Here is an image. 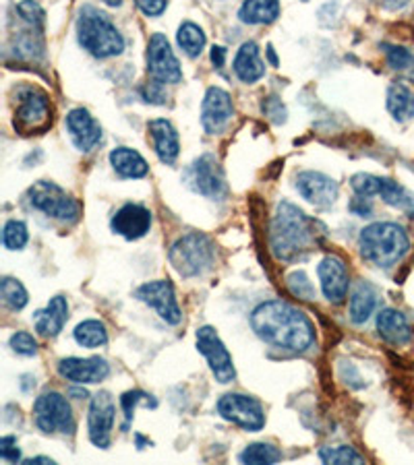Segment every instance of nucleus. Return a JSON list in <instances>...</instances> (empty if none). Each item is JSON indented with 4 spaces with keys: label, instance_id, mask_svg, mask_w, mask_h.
I'll return each instance as SVG.
<instances>
[{
    "label": "nucleus",
    "instance_id": "nucleus-26",
    "mask_svg": "<svg viewBox=\"0 0 414 465\" xmlns=\"http://www.w3.org/2000/svg\"><path fill=\"white\" fill-rule=\"evenodd\" d=\"M377 308V289L367 281H360L350 298V321L355 325H365Z\"/></svg>",
    "mask_w": 414,
    "mask_h": 465
},
{
    "label": "nucleus",
    "instance_id": "nucleus-36",
    "mask_svg": "<svg viewBox=\"0 0 414 465\" xmlns=\"http://www.w3.org/2000/svg\"><path fill=\"white\" fill-rule=\"evenodd\" d=\"M286 286H289L290 294L297 296L300 300H313L315 298V286L311 284L309 275L305 271H292L289 278H286Z\"/></svg>",
    "mask_w": 414,
    "mask_h": 465
},
{
    "label": "nucleus",
    "instance_id": "nucleus-4",
    "mask_svg": "<svg viewBox=\"0 0 414 465\" xmlns=\"http://www.w3.org/2000/svg\"><path fill=\"white\" fill-rule=\"evenodd\" d=\"M79 44L96 58H112L125 50V38L106 13L83 6L77 19Z\"/></svg>",
    "mask_w": 414,
    "mask_h": 465
},
{
    "label": "nucleus",
    "instance_id": "nucleus-21",
    "mask_svg": "<svg viewBox=\"0 0 414 465\" xmlns=\"http://www.w3.org/2000/svg\"><path fill=\"white\" fill-rule=\"evenodd\" d=\"M66 319H69V305H66L63 296H55L48 302V306L33 314V325H36L38 335L56 337L63 332Z\"/></svg>",
    "mask_w": 414,
    "mask_h": 465
},
{
    "label": "nucleus",
    "instance_id": "nucleus-7",
    "mask_svg": "<svg viewBox=\"0 0 414 465\" xmlns=\"http://www.w3.org/2000/svg\"><path fill=\"white\" fill-rule=\"evenodd\" d=\"M30 203L33 209L48 215V218L63 221V224H75L82 213V207L71 197L65 188H60L55 182L39 180L30 188Z\"/></svg>",
    "mask_w": 414,
    "mask_h": 465
},
{
    "label": "nucleus",
    "instance_id": "nucleus-37",
    "mask_svg": "<svg viewBox=\"0 0 414 465\" xmlns=\"http://www.w3.org/2000/svg\"><path fill=\"white\" fill-rule=\"evenodd\" d=\"M350 186L358 197H375L379 194V186H382V178L373 177V174H355L350 178Z\"/></svg>",
    "mask_w": 414,
    "mask_h": 465
},
{
    "label": "nucleus",
    "instance_id": "nucleus-14",
    "mask_svg": "<svg viewBox=\"0 0 414 465\" xmlns=\"http://www.w3.org/2000/svg\"><path fill=\"white\" fill-rule=\"evenodd\" d=\"M115 418H116V406L110 393L93 395L90 416H88V430H90V441L99 449H108L112 428H115Z\"/></svg>",
    "mask_w": 414,
    "mask_h": 465
},
{
    "label": "nucleus",
    "instance_id": "nucleus-1",
    "mask_svg": "<svg viewBox=\"0 0 414 465\" xmlns=\"http://www.w3.org/2000/svg\"><path fill=\"white\" fill-rule=\"evenodd\" d=\"M251 327L267 346L284 352H306L315 343V327L309 316L282 300L259 305L251 314Z\"/></svg>",
    "mask_w": 414,
    "mask_h": 465
},
{
    "label": "nucleus",
    "instance_id": "nucleus-12",
    "mask_svg": "<svg viewBox=\"0 0 414 465\" xmlns=\"http://www.w3.org/2000/svg\"><path fill=\"white\" fill-rule=\"evenodd\" d=\"M148 73L153 81L177 85L183 79V71L170 48V42L164 33H153L148 44Z\"/></svg>",
    "mask_w": 414,
    "mask_h": 465
},
{
    "label": "nucleus",
    "instance_id": "nucleus-18",
    "mask_svg": "<svg viewBox=\"0 0 414 465\" xmlns=\"http://www.w3.org/2000/svg\"><path fill=\"white\" fill-rule=\"evenodd\" d=\"M66 131L79 151H91L102 141V126L85 108H75L66 116Z\"/></svg>",
    "mask_w": 414,
    "mask_h": 465
},
{
    "label": "nucleus",
    "instance_id": "nucleus-28",
    "mask_svg": "<svg viewBox=\"0 0 414 465\" xmlns=\"http://www.w3.org/2000/svg\"><path fill=\"white\" fill-rule=\"evenodd\" d=\"M387 110L398 123H409L414 118V91L404 83H393L387 90Z\"/></svg>",
    "mask_w": 414,
    "mask_h": 465
},
{
    "label": "nucleus",
    "instance_id": "nucleus-16",
    "mask_svg": "<svg viewBox=\"0 0 414 465\" xmlns=\"http://www.w3.org/2000/svg\"><path fill=\"white\" fill-rule=\"evenodd\" d=\"M232 114H235V108H232L229 93L220 90V87H210L202 104V125L205 133L218 134L220 131H224L226 125L230 123Z\"/></svg>",
    "mask_w": 414,
    "mask_h": 465
},
{
    "label": "nucleus",
    "instance_id": "nucleus-33",
    "mask_svg": "<svg viewBox=\"0 0 414 465\" xmlns=\"http://www.w3.org/2000/svg\"><path fill=\"white\" fill-rule=\"evenodd\" d=\"M319 460L327 465H360L365 463V457L346 444H338V447H323L319 451Z\"/></svg>",
    "mask_w": 414,
    "mask_h": 465
},
{
    "label": "nucleus",
    "instance_id": "nucleus-13",
    "mask_svg": "<svg viewBox=\"0 0 414 465\" xmlns=\"http://www.w3.org/2000/svg\"><path fill=\"white\" fill-rule=\"evenodd\" d=\"M135 298L142 300L143 305L151 306L153 310H158L160 319L168 323V325H178L183 321V313H180L175 288H172L170 281L158 280L139 286L135 289Z\"/></svg>",
    "mask_w": 414,
    "mask_h": 465
},
{
    "label": "nucleus",
    "instance_id": "nucleus-17",
    "mask_svg": "<svg viewBox=\"0 0 414 465\" xmlns=\"http://www.w3.org/2000/svg\"><path fill=\"white\" fill-rule=\"evenodd\" d=\"M112 232L126 240H139L150 232L151 213L148 207L137 203H126L118 209L110 221Z\"/></svg>",
    "mask_w": 414,
    "mask_h": 465
},
{
    "label": "nucleus",
    "instance_id": "nucleus-6",
    "mask_svg": "<svg viewBox=\"0 0 414 465\" xmlns=\"http://www.w3.org/2000/svg\"><path fill=\"white\" fill-rule=\"evenodd\" d=\"M52 125L48 93L39 87H22L17 93L15 129L23 134H39Z\"/></svg>",
    "mask_w": 414,
    "mask_h": 465
},
{
    "label": "nucleus",
    "instance_id": "nucleus-31",
    "mask_svg": "<svg viewBox=\"0 0 414 465\" xmlns=\"http://www.w3.org/2000/svg\"><path fill=\"white\" fill-rule=\"evenodd\" d=\"M75 341L83 348H99L108 341V332H106L104 323L96 319L83 321L75 327Z\"/></svg>",
    "mask_w": 414,
    "mask_h": 465
},
{
    "label": "nucleus",
    "instance_id": "nucleus-42",
    "mask_svg": "<svg viewBox=\"0 0 414 465\" xmlns=\"http://www.w3.org/2000/svg\"><path fill=\"white\" fill-rule=\"evenodd\" d=\"M143 93V99L150 104H156V106H164L166 104V91H164V83H160V81H151L142 90Z\"/></svg>",
    "mask_w": 414,
    "mask_h": 465
},
{
    "label": "nucleus",
    "instance_id": "nucleus-41",
    "mask_svg": "<svg viewBox=\"0 0 414 465\" xmlns=\"http://www.w3.org/2000/svg\"><path fill=\"white\" fill-rule=\"evenodd\" d=\"M11 348L19 356H33L38 352V341L28 332H17L11 335Z\"/></svg>",
    "mask_w": 414,
    "mask_h": 465
},
{
    "label": "nucleus",
    "instance_id": "nucleus-38",
    "mask_svg": "<svg viewBox=\"0 0 414 465\" xmlns=\"http://www.w3.org/2000/svg\"><path fill=\"white\" fill-rule=\"evenodd\" d=\"M139 403H145V406L153 403V406H158V403L150 400V395L143 393V391H129V393H125L123 397H120V406H123L126 422L133 420V416H135V408L139 406Z\"/></svg>",
    "mask_w": 414,
    "mask_h": 465
},
{
    "label": "nucleus",
    "instance_id": "nucleus-29",
    "mask_svg": "<svg viewBox=\"0 0 414 465\" xmlns=\"http://www.w3.org/2000/svg\"><path fill=\"white\" fill-rule=\"evenodd\" d=\"M178 46L189 58H197L202 50L205 48V33L199 25L186 22L178 27L177 33Z\"/></svg>",
    "mask_w": 414,
    "mask_h": 465
},
{
    "label": "nucleus",
    "instance_id": "nucleus-25",
    "mask_svg": "<svg viewBox=\"0 0 414 465\" xmlns=\"http://www.w3.org/2000/svg\"><path fill=\"white\" fill-rule=\"evenodd\" d=\"M110 164L115 168V172L123 178H143L150 172L148 161L143 159L142 153L129 147H116L110 153Z\"/></svg>",
    "mask_w": 414,
    "mask_h": 465
},
{
    "label": "nucleus",
    "instance_id": "nucleus-10",
    "mask_svg": "<svg viewBox=\"0 0 414 465\" xmlns=\"http://www.w3.org/2000/svg\"><path fill=\"white\" fill-rule=\"evenodd\" d=\"M218 412L226 422H232L249 433H257L265 426V414L262 403L255 397L243 393H229L218 401Z\"/></svg>",
    "mask_w": 414,
    "mask_h": 465
},
{
    "label": "nucleus",
    "instance_id": "nucleus-15",
    "mask_svg": "<svg viewBox=\"0 0 414 465\" xmlns=\"http://www.w3.org/2000/svg\"><path fill=\"white\" fill-rule=\"evenodd\" d=\"M297 191L300 193V197L309 201L311 205L315 207H330L336 203L340 186L338 182L325 177L322 172H300L297 177Z\"/></svg>",
    "mask_w": 414,
    "mask_h": 465
},
{
    "label": "nucleus",
    "instance_id": "nucleus-22",
    "mask_svg": "<svg viewBox=\"0 0 414 465\" xmlns=\"http://www.w3.org/2000/svg\"><path fill=\"white\" fill-rule=\"evenodd\" d=\"M377 332L392 346H404L412 340V327L406 316L396 308H384L377 314Z\"/></svg>",
    "mask_w": 414,
    "mask_h": 465
},
{
    "label": "nucleus",
    "instance_id": "nucleus-40",
    "mask_svg": "<svg viewBox=\"0 0 414 465\" xmlns=\"http://www.w3.org/2000/svg\"><path fill=\"white\" fill-rule=\"evenodd\" d=\"M17 13L33 27H42L46 17L44 9L36 3V0H22V3L17 4Z\"/></svg>",
    "mask_w": 414,
    "mask_h": 465
},
{
    "label": "nucleus",
    "instance_id": "nucleus-34",
    "mask_svg": "<svg viewBox=\"0 0 414 465\" xmlns=\"http://www.w3.org/2000/svg\"><path fill=\"white\" fill-rule=\"evenodd\" d=\"M0 294H3L4 305L11 310H22L30 302L28 289L23 288L22 281L13 278H3V281H0Z\"/></svg>",
    "mask_w": 414,
    "mask_h": 465
},
{
    "label": "nucleus",
    "instance_id": "nucleus-9",
    "mask_svg": "<svg viewBox=\"0 0 414 465\" xmlns=\"http://www.w3.org/2000/svg\"><path fill=\"white\" fill-rule=\"evenodd\" d=\"M185 185L207 199H222L226 191L224 170L216 155L205 153L185 170Z\"/></svg>",
    "mask_w": 414,
    "mask_h": 465
},
{
    "label": "nucleus",
    "instance_id": "nucleus-35",
    "mask_svg": "<svg viewBox=\"0 0 414 465\" xmlns=\"http://www.w3.org/2000/svg\"><path fill=\"white\" fill-rule=\"evenodd\" d=\"M30 234H28V226L23 221L11 220L6 221L4 230H3V245L9 251H22V248L28 245Z\"/></svg>",
    "mask_w": 414,
    "mask_h": 465
},
{
    "label": "nucleus",
    "instance_id": "nucleus-45",
    "mask_svg": "<svg viewBox=\"0 0 414 465\" xmlns=\"http://www.w3.org/2000/svg\"><path fill=\"white\" fill-rule=\"evenodd\" d=\"M137 6L142 9L143 15L158 17L166 11V6H168V0H137Z\"/></svg>",
    "mask_w": 414,
    "mask_h": 465
},
{
    "label": "nucleus",
    "instance_id": "nucleus-27",
    "mask_svg": "<svg viewBox=\"0 0 414 465\" xmlns=\"http://www.w3.org/2000/svg\"><path fill=\"white\" fill-rule=\"evenodd\" d=\"M238 17L249 25H267L280 17V0H245Z\"/></svg>",
    "mask_w": 414,
    "mask_h": 465
},
{
    "label": "nucleus",
    "instance_id": "nucleus-50",
    "mask_svg": "<svg viewBox=\"0 0 414 465\" xmlns=\"http://www.w3.org/2000/svg\"><path fill=\"white\" fill-rule=\"evenodd\" d=\"M412 79H414V73H412Z\"/></svg>",
    "mask_w": 414,
    "mask_h": 465
},
{
    "label": "nucleus",
    "instance_id": "nucleus-43",
    "mask_svg": "<svg viewBox=\"0 0 414 465\" xmlns=\"http://www.w3.org/2000/svg\"><path fill=\"white\" fill-rule=\"evenodd\" d=\"M0 457H3L4 461H19L22 451L17 447L15 436H3V439H0Z\"/></svg>",
    "mask_w": 414,
    "mask_h": 465
},
{
    "label": "nucleus",
    "instance_id": "nucleus-5",
    "mask_svg": "<svg viewBox=\"0 0 414 465\" xmlns=\"http://www.w3.org/2000/svg\"><path fill=\"white\" fill-rule=\"evenodd\" d=\"M170 265L175 271L183 278H197L203 275L213 267L216 261V248H213L211 240L202 232L185 234L172 245L168 253Z\"/></svg>",
    "mask_w": 414,
    "mask_h": 465
},
{
    "label": "nucleus",
    "instance_id": "nucleus-49",
    "mask_svg": "<svg viewBox=\"0 0 414 465\" xmlns=\"http://www.w3.org/2000/svg\"><path fill=\"white\" fill-rule=\"evenodd\" d=\"M106 4H110V6H120L123 4V0H104Z\"/></svg>",
    "mask_w": 414,
    "mask_h": 465
},
{
    "label": "nucleus",
    "instance_id": "nucleus-30",
    "mask_svg": "<svg viewBox=\"0 0 414 465\" xmlns=\"http://www.w3.org/2000/svg\"><path fill=\"white\" fill-rule=\"evenodd\" d=\"M238 460L249 465H276L282 460V451L267 443H253L238 455Z\"/></svg>",
    "mask_w": 414,
    "mask_h": 465
},
{
    "label": "nucleus",
    "instance_id": "nucleus-47",
    "mask_svg": "<svg viewBox=\"0 0 414 465\" xmlns=\"http://www.w3.org/2000/svg\"><path fill=\"white\" fill-rule=\"evenodd\" d=\"M409 0H385V6L387 9H400V6H404Z\"/></svg>",
    "mask_w": 414,
    "mask_h": 465
},
{
    "label": "nucleus",
    "instance_id": "nucleus-32",
    "mask_svg": "<svg viewBox=\"0 0 414 465\" xmlns=\"http://www.w3.org/2000/svg\"><path fill=\"white\" fill-rule=\"evenodd\" d=\"M379 197H382L387 205L414 213V197L409 191H406L404 186H400L398 182H393L390 178H382V186H379Z\"/></svg>",
    "mask_w": 414,
    "mask_h": 465
},
{
    "label": "nucleus",
    "instance_id": "nucleus-11",
    "mask_svg": "<svg viewBox=\"0 0 414 465\" xmlns=\"http://www.w3.org/2000/svg\"><path fill=\"white\" fill-rule=\"evenodd\" d=\"M195 337H197L199 354L205 356V360H207V364H210L216 381L222 383V385L235 381L237 370H235V364H232V356L229 349H226L222 340H220L216 329L202 327V329H197Z\"/></svg>",
    "mask_w": 414,
    "mask_h": 465
},
{
    "label": "nucleus",
    "instance_id": "nucleus-46",
    "mask_svg": "<svg viewBox=\"0 0 414 465\" xmlns=\"http://www.w3.org/2000/svg\"><path fill=\"white\" fill-rule=\"evenodd\" d=\"M211 63L213 66H218V69H222L224 63H226V50L222 46H213L211 48Z\"/></svg>",
    "mask_w": 414,
    "mask_h": 465
},
{
    "label": "nucleus",
    "instance_id": "nucleus-3",
    "mask_svg": "<svg viewBox=\"0 0 414 465\" xmlns=\"http://www.w3.org/2000/svg\"><path fill=\"white\" fill-rule=\"evenodd\" d=\"M358 248L371 265L390 269L398 265L410 251V238L402 226L392 221H377L360 232Z\"/></svg>",
    "mask_w": 414,
    "mask_h": 465
},
{
    "label": "nucleus",
    "instance_id": "nucleus-8",
    "mask_svg": "<svg viewBox=\"0 0 414 465\" xmlns=\"http://www.w3.org/2000/svg\"><path fill=\"white\" fill-rule=\"evenodd\" d=\"M33 418L38 428L46 435H73L75 433V418L65 395L56 391H46L33 403Z\"/></svg>",
    "mask_w": 414,
    "mask_h": 465
},
{
    "label": "nucleus",
    "instance_id": "nucleus-24",
    "mask_svg": "<svg viewBox=\"0 0 414 465\" xmlns=\"http://www.w3.org/2000/svg\"><path fill=\"white\" fill-rule=\"evenodd\" d=\"M232 71H235V75L246 85L255 83V81L265 75V65L262 60V54H259V46L255 42H245L240 46V50L235 56V63H232Z\"/></svg>",
    "mask_w": 414,
    "mask_h": 465
},
{
    "label": "nucleus",
    "instance_id": "nucleus-39",
    "mask_svg": "<svg viewBox=\"0 0 414 465\" xmlns=\"http://www.w3.org/2000/svg\"><path fill=\"white\" fill-rule=\"evenodd\" d=\"M384 50H385L387 65H390L392 69L402 71L414 65V56L409 50L402 48V46H384Z\"/></svg>",
    "mask_w": 414,
    "mask_h": 465
},
{
    "label": "nucleus",
    "instance_id": "nucleus-48",
    "mask_svg": "<svg viewBox=\"0 0 414 465\" xmlns=\"http://www.w3.org/2000/svg\"><path fill=\"white\" fill-rule=\"evenodd\" d=\"M23 463L30 465V463H55V461H52L50 457H31V460H25Z\"/></svg>",
    "mask_w": 414,
    "mask_h": 465
},
{
    "label": "nucleus",
    "instance_id": "nucleus-19",
    "mask_svg": "<svg viewBox=\"0 0 414 465\" xmlns=\"http://www.w3.org/2000/svg\"><path fill=\"white\" fill-rule=\"evenodd\" d=\"M60 376L79 385L102 383L110 375V366L104 358H65L58 364Z\"/></svg>",
    "mask_w": 414,
    "mask_h": 465
},
{
    "label": "nucleus",
    "instance_id": "nucleus-23",
    "mask_svg": "<svg viewBox=\"0 0 414 465\" xmlns=\"http://www.w3.org/2000/svg\"><path fill=\"white\" fill-rule=\"evenodd\" d=\"M148 131L151 134V143L153 150H156L158 158L164 161V164H172L178 158L180 143H178V133L175 126H172L168 120H151L148 125Z\"/></svg>",
    "mask_w": 414,
    "mask_h": 465
},
{
    "label": "nucleus",
    "instance_id": "nucleus-2",
    "mask_svg": "<svg viewBox=\"0 0 414 465\" xmlns=\"http://www.w3.org/2000/svg\"><path fill=\"white\" fill-rule=\"evenodd\" d=\"M323 226L309 218L303 209L280 201L272 220L270 246L278 261L295 263L305 259L319 245Z\"/></svg>",
    "mask_w": 414,
    "mask_h": 465
},
{
    "label": "nucleus",
    "instance_id": "nucleus-44",
    "mask_svg": "<svg viewBox=\"0 0 414 465\" xmlns=\"http://www.w3.org/2000/svg\"><path fill=\"white\" fill-rule=\"evenodd\" d=\"M263 112L273 120V123H278V125L286 120V108L282 106V102H280L278 98H267L263 102Z\"/></svg>",
    "mask_w": 414,
    "mask_h": 465
},
{
    "label": "nucleus",
    "instance_id": "nucleus-20",
    "mask_svg": "<svg viewBox=\"0 0 414 465\" xmlns=\"http://www.w3.org/2000/svg\"><path fill=\"white\" fill-rule=\"evenodd\" d=\"M317 273L325 298L333 302V305L344 302L346 294H349V271H346L344 261L340 257H333V254L332 257H325L319 263Z\"/></svg>",
    "mask_w": 414,
    "mask_h": 465
}]
</instances>
